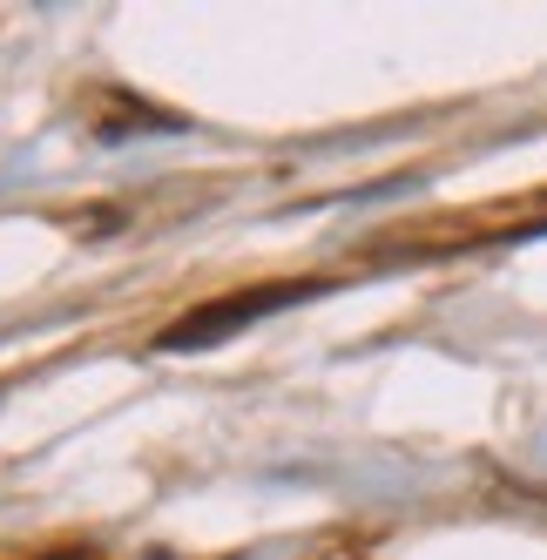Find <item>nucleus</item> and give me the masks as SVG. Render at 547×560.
Masks as SVG:
<instances>
[{"label": "nucleus", "mask_w": 547, "mask_h": 560, "mask_svg": "<svg viewBox=\"0 0 547 560\" xmlns=\"http://www.w3.org/2000/svg\"><path fill=\"white\" fill-rule=\"evenodd\" d=\"M42 560H95L89 547H61V553H42Z\"/></svg>", "instance_id": "f257e3e1"}]
</instances>
